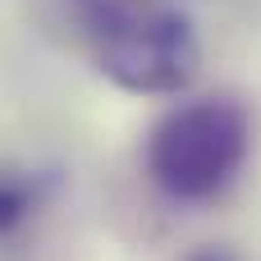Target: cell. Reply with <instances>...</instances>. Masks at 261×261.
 Returning a JSON list of instances; mask_svg holds the SVG:
<instances>
[{"instance_id":"obj_1","label":"cell","mask_w":261,"mask_h":261,"mask_svg":"<svg viewBox=\"0 0 261 261\" xmlns=\"http://www.w3.org/2000/svg\"><path fill=\"white\" fill-rule=\"evenodd\" d=\"M252 156V115L234 96H188L170 106L142 147L147 179L174 202L220 197Z\"/></svg>"},{"instance_id":"obj_2","label":"cell","mask_w":261,"mask_h":261,"mask_svg":"<svg viewBox=\"0 0 261 261\" xmlns=\"http://www.w3.org/2000/svg\"><path fill=\"white\" fill-rule=\"evenodd\" d=\"M101 69L128 92L174 96L197 78L202 46H197V32L184 14L142 9V14L110 23V32L101 41Z\"/></svg>"},{"instance_id":"obj_3","label":"cell","mask_w":261,"mask_h":261,"mask_svg":"<svg viewBox=\"0 0 261 261\" xmlns=\"http://www.w3.org/2000/svg\"><path fill=\"white\" fill-rule=\"evenodd\" d=\"M23 220H28V188L18 179H5L0 174V234H9Z\"/></svg>"},{"instance_id":"obj_4","label":"cell","mask_w":261,"mask_h":261,"mask_svg":"<svg viewBox=\"0 0 261 261\" xmlns=\"http://www.w3.org/2000/svg\"><path fill=\"white\" fill-rule=\"evenodd\" d=\"M188 261H234V257H225V252H216V248H202V252H193Z\"/></svg>"}]
</instances>
